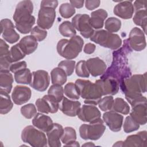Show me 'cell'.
Returning <instances> with one entry per match:
<instances>
[{"instance_id":"1","label":"cell","mask_w":147,"mask_h":147,"mask_svg":"<svg viewBox=\"0 0 147 147\" xmlns=\"http://www.w3.org/2000/svg\"><path fill=\"white\" fill-rule=\"evenodd\" d=\"M33 5L30 1H22L16 6L13 18L17 30L22 34L31 32L35 23V17L32 15Z\"/></svg>"},{"instance_id":"2","label":"cell","mask_w":147,"mask_h":147,"mask_svg":"<svg viewBox=\"0 0 147 147\" xmlns=\"http://www.w3.org/2000/svg\"><path fill=\"white\" fill-rule=\"evenodd\" d=\"M119 87L131 105L146 91V73L133 75L126 78L120 83Z\"/></svg>"},{"instance_id":"3","label":"cell","mask_w":147,"mask_h":147,"mask_svg":"<svg viewBox=\"0 0 147 147\" xmlns=\"http://www.w3.org/2000/svg\"><path fill=\"white\" fill-rule=\"evenodd\" d=\"M75 84L76 86L80 96L84 99L86 104L96 105L103 96L101 87L96 83H92L88 80L77 79Z\"/></svg>"},{"instance_id":"4","label":"cell","mask_w":147,"mask_h":147,"mask_svg":"<svg viewBox=\"0 0 147 147\" xmlns=\"http://www.w3.org/2000/svg\"><path fill=\"white\" fill-rule=\"evenodd\" d=\"M83 40L79 36H75L69 40L61 39L57 42V51L60 56L71 60L76 58L82 51Z\"/></svg>"},{"instance_id":"5","label":"cell","mask_w":147,"mask_h":147,"mask_svg":"<svg viewBox=\"0 0 147 147\" xmlns=\"http://www.w3.org/2000/svg\"><path fill=\"white\" fill-rule=\"evenodd\" d=\"M90 40L103 47L112 50L119 49L122 45V40L119 35L103 29L94 30Z\"/></svg>"},{"instance_id":"6","label":"cell","mask_w":147,"mask_h":147,"mask_svg":"<svg viewBox=\"0 0 147 147\" xmlns=\"http://www.w3.org/2000/svg\"><path fill=\"white\" fill-rule=\"evenodd\" d=\"M21 140L33 147H45L48 145L47 137L44 132L32 125L27 126L22 130Z\"/></svg>"},{"instance_id":"7","label":"cell","mask_w":147,"mask_h":147,"mask_svg":"<svg viewBox=\"0 0 147 147\" xmlns=\"http://www.w3.org/2000/svg\"><path fill=\"white\" fill-rule=\"evenodd\" d=\"M106 130L103 119L99 118L90 122V124H83L79 127L80 137L85 140H97L103 134Z\"/></svg>"},{"instance_id":"8","label":"cell","mask_w":147,"mask_h":147,"mask_svg":"<svg viewBox=\"0 0 147 147\" xmlns=\"http://www.w3.org/2000/svg\"><path fill=\"white\" fill-rule=\"evenodd\" d=\"M90 17L88 14H78L72 19V24L74 28L86 38H90L94 32L90 24Z\"/></svg>"},{"instance_id":"9","label":"cell","mask_w":147,"mask_h":147,"mask_svg":"<svg viewBox=\"0 0 147 147\" xmlns=\"http://www.w3.org/2000/svg\"><path fill=\"white\" fill-rule=\"evenodd\" d=\"M55 17L56 11L55 9L40 6L37 21V26L44 30L49 29L52 26Z\"/></svg>"},{"instance_id":"10","label":"cell","mask_w":147,"mask_h":147,"mask_svg":"<svg viewBox=\"0 0 147 147\" xmlns=\"http://www.w3.org/2000/svg\"><path fill=\"white\" fill-rule=\"evenodd\" d=\"M50 78L48 73L44 70H37L32 73V79L29 86L34 90L43 92L49 85Z\"/></svg>"},{"instance_id":"11","label":"cell","mask_w":147,"mask_h":147,"mask_svg":"<svg viewBox=\"0 0 147 147\" xmlns=\"http://www.w3.org/2000/svg\"><path fill=\"white\" fill-rule=\"evenodd\" d=\"M130 48L136 51H141L146 47V39L143 30L137 27L133 28L127 39Z\"/></svg>"},{"instance_id":"12","label":"cell","mask_w":147,"mask_h":147,"mask_svg":"<svg viewBox=\"0 0 147 147\" xmlns=\"http://www.w3.org/2000/svg\"><path fill=\"white\" fill-rule=\"evenodd\" d=\"M37 110L45 114L55 113L57 111L59 103L52 96L45 95L42 98H38L36 101Z\"/></svg>"},{"instance_id":"13","label":"cell","mask_w":147,"mask_h":147,"mask_svg":"<svg viewBox=\"0 0 147 147\" xmlns=\"http://www.w3.org/2000/svg\"><path fill=\"white\" fill-rule=\"evenodd\" d=\"M1 33L3 40L10 44L16 42L20 38V35L14 29L13 23L8 18L1 20Z\"/></svg>"},{"instance_id":"14","label":"cell","mask_w":147,"mask_h":147,"mask_svg":"<svg viewBox=\"0 0 147 147\" xmlns=\"http://www.w3.org/2000/svg\"><path fill=\"white\" fill-rule=\"evenodd\" d=\"M77 115L83 122H91L100 118L101 114L95 105L86 104L80 107Z\"/></svg>"},{"instance_id":"15","label":"cell","mask_w":147,"mask_h":147,"mask_svg":"<svg viewBox=\"0 0 147 147\" xmlns=\"http://www.w3.org/2000/svg\"><path fill=\"white\" fill-rule=\"evenodd\" d=\"M123 117L120 114L113 111H106L103 114V121L113 131L117 132L121 130L123 124Z\"/></svg>"},{"instance_id":"16","label":"cell","mask_w":147,"mask_h":147,"mask_svg":"<svg viewBox=\"0 0 147 147\" xmlns=\"http://www.w3.org/2000/svg\"><path fill=\"white\" fill-rule=\"evenodd\" d=\"M95 83L101 87L103 95H113L118 92L119 83L117 80L112 78L102 76L100 79L96 80Z\"/></svg>"},{"instance_id":"17","label":"cell","mask_w":147,"mask_h":147,"mask_svg":"<svg viewBox=\"0 0 147 147\" xmlns=\"http://www.w3.org/2000/svg\"><path fill=\"white\" fill-rule=\"evenodd\" d=\"M130 115L139 125H144L146 123V100L139 102L131 105Z\"/></svg>"},{"instance_id":"18","label":"cell","mask_w":147,"mask_h":147,"mask_svg":"<svg viewBox=\"0 0 147 147\" xmlns=\"http://www.w3.org/2000/svg\"><path fill=\"white\" fill-rule=\"evenodd\" d=\"M81 107V103L79 101L72 100L66 97H63L59 102V109L65 115L69 117H75Z\"/></svg>"},{"instance_id":"19","label":"cell","mask_w":147,"mask_h":147,"mask_svg":"<svg viewBox=\"0 0 147 147\" xmlns=\"http://www.w3.org/2000/svg\"><path fill=\"white\" fill-rule=\"evenodd\" d=\"M32 91L30 88L24 86H16L12 92L11 99L17 105L27 102L31 97Z\"/></svg>"},{"instance_id":"20","label":"cell","mask_w":147,"mask_h":147,"mask_svg":"<svg viewBox=\"0 0 147 147\" xmlns=\"http://www.w3.org/2000/svg\"><path fill=\"white\" fill-rule=\"evenodd\" d=\"M64 129L63 126L57 123H53L52 128L47 132L48 145L50 147H60L61 146L60 142Z\"/></svg>"},{"instance_id":"21","label":"cell","mask_w":147,"mask_h":147,"mask_svg":"<svg viewBox=\"0 0 147 147\" xmlns=\"http://www.w3.org/2000/svg\"><path fill=\"white\" fill-rule=\"evenodd\" d=\"M86 63L89 73L94 77L102 75L106 71V63L98 57L90 58L86 61Z\"/></svg>"},{"instance_id":"22","label":"cell","mask_w":147,"mask_h":147,"mask_svg":"<svg viewBox=\"0 0 147 147\" xmlns=\"http://www.w3.org/2000/svg\"><path fill=\"white\" fill-rule=\"evenodd\" d=\"M134 11L133 5L131 1H120L115 6L113 10L115 15L125 20L131 18Z\"/></svg>"},{"instance_id":"23","label":"cell","mask_w":147,"mask_h":147,"mask_svg":"<svg viewBox=\"0 0 147 147\" xmlns=\"http://www.w3.org/2000/svg\"><path fill=\"white\" fill-rule=\"evenodd\" d=\"M122 146H146V131L127 136L124 141H122Z\"/></svg>"},{"instance_id":"24","label":"cell","mask_w":147,"mask_h":147,"mask_svg":"<svg viewBox=\"0 0 147 147\" xmlns=\"http://www.w3.org/2000/svg\"><path fill=\"white\" fill-rule=\"evenodd\" d=\"M32 122L34 127L46 133L52 128L53 125L51 117L41 113H37L32 119Z\"/></svg>"},{"instance_id":"25","label":"cell","mask_w":147,"mask_h":147,"mask_svg":"<svg viewBox=\"0 0 147 147\" xmlns=\"http://www.w3.org/2000/svg\"><path fill=\"white\" fill-rule=\"evenodd\" d=\"M107 12L102 9H98L91 13L90 24L92 28L100 29L103 28L104 21L107 17Z\"/></svg>"},{"instance_id":"26","label":"cell","mask_w":147,"mask_h":147,"mask_svg":"<svg viewBox=\"0 0 147 147\" xmlns=\"http://www.w3.org/2000/svg\"><path fill=\"white\" fill-rule=\"evenodd\" d=\"M18 44L26 55L32 53L36 51L38 47L37 40L32 35L24 37Z\"/></svg>"},{"instance_id":"27","label":"cell","mask_w":147,"mask_h":147,"mask_svg":"<svg viewBox=\"0 0 147 147\" xmlns=\"http://www.w3.org/2000/svg\"><path fill=\"white\" fill-rule=\"evenodd\" d=\"M13 77L10 71H0V90L8 94L11 92Z\"/></svg>"},{"instance_id":"28","label":"cell","mask_w":147,"mask_h":147,"mask_svg":"<svg viewBox=\"0 0 147 147\" xmlns=\"http://www.w3.org/2000/svg\"><path fill=\"white\" fill-rule=\"evenodd\" d=\"M0 113L6 114L13 108V103L8 93L0 90Z\"/></svg>"},{"instance_id":"29","label":"cell","mask_w":147,"mask_h":147,"mask_svg":"<svg viewBox=\"0 0 147 147\" xmlns=\"http://www.w3.org/2000/svg\"><path fill=\"white\" fill-rule=\"evenodd\" d=\"M51 77L53 84L62 86L67 82V75L61 68L57 67L51 71Z\"/></svg>"},{"instance_id":"30","label":"cell","mask_w":147,"mask_h":147,"mask_svg":"<svg viewBox=\"0 0 147 147\" xmlns=\"http://www.w3.org/2000/svg\"><path fill=\"white\" fill-rule=\"evenodd\" d=\"M110 111L127 115L130 113V107L128 103L121 98H117L114 100Z\"/></svg>"},{"instance_id":"31","label":"cell","mask_w":147,"mask_h":147,"mask_svg":"<svg viewBox=\"0 0 147 147\" xmlns=\"http://www.w3.org/2000/svg\"><path fill=\"white\" fill-rule=\"evenodd\" d=\"M134 24L143 29V32L146 33L147 23V12L146 9L140 10L136 11L133 18Z\"/></svg>"},{"instance_id":"32","label":"cell","mask_w":147,"mask_h":147,"mask_svg":"<svg viewBox=\"0 0 147 147\" xmlns=\"http://www.w3.org/2000/svg\"><path fill=\"white\" fill-rule=\"evenodd\" d=\"M14 79L18 84H29L32 79V73L29 69L25 68L16 72Z\"/></svg>"},{"instance_id":"33","label":"cell","mask_w":147,"mask_h":147,"mask_svg":"<svg viewBox=\"0 0 147 147\" xmlns=\"http://www.w3.org/2000/svg\"><path fill=\"white\" fill-rule=\"evenodd\" d=\"M60 33L66 37H72L76 36V32L72 22L65 21L63 22L59 26Z\"/></svg>"},{"instance_id":"34","label":"cell","mask_w":147,"mask_h":147,"mask_svg":"<svg viewBox=\"0 0 147 147\" xmlns=\"http://www.w3.org/2000/svg\"><path fill=\"white\" fill-rule=\"evenodd\" d=\"M105 29L110 33L117 32L121 27V21L115 17H110L106 20Z\"/></svg>"},{"instance_id":"35","label":"cell","mask_w":147,"mask_h":147,"mask_svg":"<svg viewBox=\"0 0 147 147\" xmlns=\"http://www.w3.org/2000/svg\"><path fill=\"white\" fill-rule=\"evenodd\" d=\"M76 133L75 130L72 127H65L64 129L63 135L61 137V141L65 145L69 142L76 141Z\"/></svg>"},{"instance_id":"36","label":"cell","mask_w":147,"mask_h":147,"mask_svg":"<svg viewBox=\"0 0 147 147\" xmlns=\"http://www.w3.org/2000/svg\"><path fill=\"white\" fill-rule=\"evenodd\" d=\"M26 54L24 52L22 49L19 46L18 44H17L11 47L10 50V59L12 63L17 62L19 60L25 57Z\"/></svg>"},{"instance_id":"37","label":"cell","mask_w":147,"mask_h":147,"mask_svg":"<svg viewBox=\"0 0 147 147\" xmlns=\"http://www.w3.org/2000/svg\"><path fill=\"white\" fill-rule=\"evenodd\" d=\"M64 93L67 97L72 99L78 100L80 98L76 86L72 82H69L65 84L64 88Z\"/></svg>"},{"instance_id":"38","label":"cell","mask_w":147,"mask_h":147,"mask_svg":"<svg viewBox=\"0 0 147 147\" xmlns=\"http://www.w3.org/2000/svg\"><path fill=\"white\" fill-rule=\"evenodd\" d=\"M48 94L52 96L59 103L64 97V88L62 86L53 84L49 87L48 91Z\"/></svg>"},{"instance_id":"39","label":"cell","mask_w":147,"mask_h":147,"mask_svg":"<svg viewBox=\"0 0 147 147\" xmlns=\"http://www.w3.org/2000/svg\"><path fill=\"white\" fill-rule=\"evenodd\" d=\"M139 127L140 125L130 115L126 117L123 125V130L125 133H129L134 131L138 130Z\"/></svg>"},{"instance_id":"40","label":"cell","mask_w":147,"mask_h":147,"mask_svg":"<svg viewBox=\"0 0 147 147\" xmlns=\"http://www.w3.org/2000/svg\"><path fill=\"white\" fill-rule=\"evenodd\" d=\"M75 12V7L70 3H64L60 6L59 13L61 16L64 18L71 17Z\"/></svg>"},{"instance_id":"41","label":"cell","mask_w":147,"mask_h":147,"mask_svg":"<svg viewBox=\"0 0 147 147\" xmlns=\"http://www.w3.org/2000/svg\"><path fill=\"white\" fill-rule=\"evenodd\" d=\"M75 65V61L67 59L60 61L58 64V67L61 68L67 76H71L74 72Z\"/></svg>"},{"instance_id":"42","label":"cell","mask_w":147,"mask_h":147,"mask_svg":"<svg viewBox=\"0 0 147 147\" xmlns=\"http://www.w3.org/2000/svg\"><path fill=\"white\" fill-rule=\"evenodd\" d=\"M21 113L25 118L30 119L37 114V109L33 104L28 103L21 107Z\"/></svg>"},{"instance_id":"43","label":"cell","mask_w":147,"mask_h":147,"mask_svg":"<svg viewBox=\"0 0 147 147\" xmlns=\"http://www.w3.org/2000/svg\"><path fill=\"white\" fill-rule=\"evenodd\" d=\"M75 71L76 75L81 78H88L90 76L85 60H80L75 65Z\"/></svg>"},{"instance_id":"44","label":"cell","mask_w":147,"mask_h":147,"mask_svg":"<svg viewBox=\"0 0 147 147\" xmlns=\"http://www.w3.org/2000/svg\"><path fill=\"white\" fill-rule=\"evenodd\" d=\"M114 98L112 96H106L100 99L98 103L99 109L103 111H110L113 104Z\"/></svg>"},{"instance_id":"45","label":"cell","mask_w":147,"mask_h":147,"mask_svg":"<svg viewBox=\"0 0 147 147\" xmlns=\"http://www.w3.org/2000/svg\"><path fill=\"white\" fill-rule=\"evenodd\" d=\"M30 34L37 40V41H41L46 38L47 36V32L46 30L42 29L38 26H35L32 29Z\"/></svg>"},{"instance_id":"46","label":"cell","mask_w":147,"mask_h":147,"mask_svg":"<svg viewBox=\"0 0 147 147\" xmlns=\"http://www.w3.org/2000/svg\"><path fill=\"white\" fill-rule=\"evenodd\" d=\"M26 66H27V64L25 61L15 62V63H12L11 65H10V71L15 74L16 72H17L18 71L26 68Z\"/></svg>"},{"instance_id":"47","label":"cell","mask_w":147,"mask_h":147,"mask_svg":"<svg viewBox=\"0 0 147 147\" xmlns=\"http://www.w3.org/2000/svg\"><path fill=\"white\" fill-rule=\"evenodd\" d=\"M9 45L3 39L0 40V58L9 56L10 51Z\"/></svg>"},{"instance_id":"48","label":"cell","mask_w":147,"mask_h":147,"mask_svg":"<svg viewBox=\"0 0 147 147\" xmlns=\"http://www.w3.org/2000/svg\"><path fill=\"white\" fill-rule=\"evenodd\" d=\"M84 3L86 7L89 10H92L99 7L100 1L99 0H87L84 1Z\"/></svg>"},{"instance_id":"49","label":"cell","mask_w":147,"mask_h":147,"mask_svg":"<svg viewBox=\"0 0 147 147\" xmlns=\"http://www.w3.org/2000/svg\"><path fill=\"white\" fill-rule=\"evenodd\" d=\"M146 1H136L133 5L134 10H135V11H137L140 10L146 9Z\"/></svg>"},{"instance_id":"50","label":"cell","mask_w":147,"mask_h":147,"mask_svg":"<svg viewBox=\"0 0 147 147\" xmlns=\"http://www.w3.org/2000/svg\"><path fill=\"white\" fill-rule=\"evenodd\" d=\"M58 5V1L56 0L53 1H42L41 2L40 6L41 7H52L55 9L57 7Z\"/></svg>"},{"instance_id":"51","label":"cell","mask_w":147,"mask_h":147,"mask_svg":"<svg viewBox=\"0 0 147 147\" xmlns=\"http://www.w3.org/2000/svg\"><path fill=\"white\" fill-rule=\"evenodd\" d=\"M95 48L96 46L95 44L92 43H87L84 45L83 51L86 54H91L95 51Z\"/></svg>"},{"instance_id":"52","label":"cell","mask_w":147,"mask_h":147,"mask_svg":"<svg viewBox=\"0 0 147 147\" xmlns=\"http://www.w3.org/2000/svg\"><path fill=\"white\" fill-rule=\"evenodd\" d=\"M69 3L74 7L78 9H80L82 8L83 6L84 1L83 0L82 1H70Z\"/></svg>"},{"instance_id":"53","label":"cell","mask_w":147,"mask_h":147,"mask_svg":"<svg viewBox=\"0 0 147 147\" xmlns=\"http://www.w3.org/2000/svg\"><path fill=\"white\" fill-rule=\"evenodd\" d=\"M64 146H79L80 145L78 143V142L76 141H72L71 142H69V144L64 145Z\"/></svg>"},{"instance_id":"54","label":"cell","mask_w":147,"mask_h":147,"mask_svg":"<svg viewBox=\"0 0 147 147\" xmlns=\"http://www.w3.org/2000/svg\"><path fill=\"white\" fill-rule=\"evenodd\" d=\"M82 146H95V145L94 144H92V142H88L87 143H86V144H83Z\"/></svg>"}]
</instances>
